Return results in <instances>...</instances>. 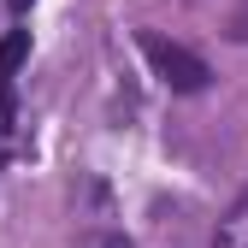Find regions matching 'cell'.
<instances>
[{"instance_id": "cell-4", "label": "cell", "mask_w": 248, "mask_h": 248, "mask_svg": "<svg viewBox=\"0 0 248 248\" xmlns=\"http://www.w3.org/2000/svg\"><path fill=\"white\" fill-rule=\"evenodd\" d=\"M101 248H130V236H118V231H112V236H101Z\"/></svg>"}, {"instance_id": "cell-5", "label": "cell", "mask_w": 248, "mask_h": 248, "mask_svg": "<svg viewBox=\"0 0 248 248\" xmlns=\"http://www.w3.org/2000/svg\"><path fill=\"white\" fill-rule=\"evenodd\" d=\"M12 12H30V0H12Z\"/></svg>"}, {"instance_id": "cell-1", "label": "cell", "mask_w": 248, "mask_h": 248, "mask_svg": "<svg viewBox=\"0 0 248 248\" xmlns=\"http://www.w3.org/2000/svg\"><path fill=\"white\" fill-rule=\"evenodd\" d=\"M136 47L148 53L154 77H160V83L171 89V95H201V89H207V77H213L201 53H189L183 42H166L160 30H142V36H136Z\"/></svg>"}, {"instance_id": "cell-3", "label": "cell", "mask_w": 248, "mask_h": 248, "mask_svg": "<svg viewBox=\"0 0 248 248\" xmlns=\"http://www.w3.org/2000/svg\"><path fill=\"white\" fill-rule=\"evenodd\" d=\"M225 36H231V42H248V0L231 12V30H225Z\"/></svg>"}, {"instance_id": "cell-2", "label": "cell", "mask_w": 248, "mask_h": 248, "mask_svg": "<svg viewBox=\"0 0 248 248\" xmlns=\"http://www.w3.org/2000/svg\"><path fill=\"white\" fill-rule=\"evenodd\" d=\"M24 53H30V30H12V36L0 42V107L12 101V77L24 65Z\"/></svg>"}]
</instances>
